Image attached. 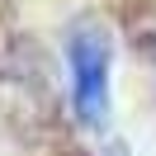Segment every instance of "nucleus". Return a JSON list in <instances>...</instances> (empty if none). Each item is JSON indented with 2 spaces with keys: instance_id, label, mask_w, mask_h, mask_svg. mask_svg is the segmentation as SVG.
I'll list each match as a JSON object with an SVG mask.
<instances>
[{
  "instance_id": "obj_1",
  "label": "nucleus",
  "mask_w": 156,
  "mask_h": 156,
  "mask_svg": "<svg viewBox=\"0 0 156 156\" xmlns=\"http://www.w3.org/2000/svg\"><path fill=\"white\" fill-rule=\"evenodd\" d=\"M66 66H71V99L85 128H104L109 118V38L99 29H76L66 43Z\"/></svg>"
}]
</instances>
